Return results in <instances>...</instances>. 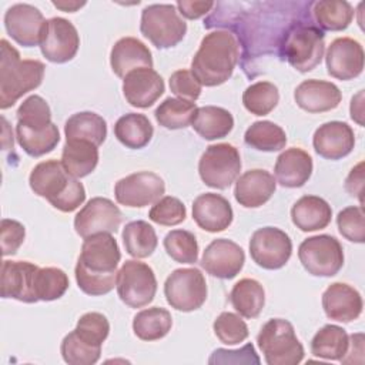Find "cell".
Instances as JSON below:
<instances>
[{
	"label": "cell",
	"mask_w": 365,
	"mask_h": 365,
	"mask_svg": "<svg viewBox=\"0 0 365 365\" xmlns=\"http://www.w3.org/2000/svg\"><path fill=\"white\" fill-rule=\"evenodd\" d=\"M240 60V43L228 30H215L201 40L192 57L191 73L205 87L224 84Z\"/></svg>",
	"instance_id": "obj_1"
},
{
	"label": "cell",
	"mask_w": 365,
	"mask_h": 365,
	"mask_svg": "<svg viewBox=\"0 0 365 365\" xmlns=\"http://www.w3.org/2000/svg\"><path fill=\"white\" fill-rule=\"evenodd\" d=\"M29 184L34 194L46 198L61 212L77 210L86 200L84 185L57 160L38 163L30 173Z\"/></svg>",
	"instance_id": "obj_2"
},
{
	"label": "cell",
	"mask_w": 365,
	"mask_h": 365,
	"mask_svg": "<svg viewBox=\"0 0 365 365\" xmlns=\"http://www.w3.org/2000/svg\"><path fill=\"white\" fill-rule=\"evenodd\" d=\"M0 44V108L6 110L41 84L46 67L38 60H21L20 53L6 38Z\"/></svg>",
	"instance_id": "obj_3"
},
{
	"label": "cell",
	"mask_w": 365,
	"mask_h": 365,
	"mask_svg": "<svg viewBox=\"0 0 365 365\" xmlns=\"http://www.w3.org/2000/svg\"><path fill=\"white\" fill-rule=\"evenodd\" d=\"M257 344L268 365H297L304 359V346L287 319L272 318L265 322L257 335Z\"/></svg>",
	"instance_id": "obj_4"
},
{
	"label": "cell",
	"mask_w": 365,
	"mask_h": 365,
	"mask_svg": "<svg viewBox=\"0 0 365 365\" xmlns=\"http://www.w3.org/2000/svg\"><path fill=\"white\" fill-rule=\"evenodd\" d=\"M141 34L157 48L177 46L187 33V23L180 16L175 4H150L141 11Z\"/></svg>",
	"instance_id": "obj_5"
},
{
	"label": "cell",
	"mask_w": 365,
	"mask_h": 365,
	"mask_svg": "<svg viewBox=\"0 0 365 365\" xmlns=\"http://www.w3.org/2000/svg\"><path fill=\"white\" fill-rule=\"evenodd\" d=\"M288 63L301 73L314 70L322 60L325 51V34L314 26L299 23L285 36L282 46Z\"/></svg>",
	"instance_id": "obj_6"
},
{
	"label": "cell",
	"mask_w": 365,
	"mask_h": 365,
	"mask_svg": "<svg viewBox=\"0 0 365 365\" xmlns=\"http://www.w3.org/2000/svg\"><path fill=\"white\" fill-rule=\"evenodd\" d=\"M240 151L228 143L211 144L198 161V174L202 182L211 188L225 190L240 175Z\"/></svg>",
	"instance_id": "obj_7"
},
{
	"label": "cell",
	"mask_w": 365,
	"mask_h": 365,
	"mask_svg": "<svg viewBox=\"0 0 365 365\" xmlns=\"http://www.w3.org/2000/svg\"><path fill=\"white\" fill-rule=\"evenodd\" d=\"M298 258L308 274L334 277L344 265V248L332 235H314L299 244Z\"/></svg>",
	"instance_id": "obj_8"
},
{
	"label": "cell",
	"mask_w": 365,
	"mask_h": 365,
	"mask_svg": "<svg viewBox=\"0 0 365 365\" xmlns=\"http://www.w3.org/2000/svg\"><path fill=\"white\" fill-rule=\"evenodd\" d=\"M120 299L130 308L148 305L157 292V279L153 268L135 259H127L117 272L115 282Z\"/></svg>",
	"instance_id": "obj_9"
},
{
	"label": "cell",
	"mask_w": 365,
	"mask_h": 365,
	"mask_svg": "<svg viewBox=\"0 0 365 365\" xmlns=\"http://www.w3.org/2000/svg\"><path fill=\"white\" fill-rule=\"evenodd\" d=\"M164 295L171 308L191 312L207 299V282L198 268L174 269L164 282Z\"/></svg>",
	"instance_id": "obj_10"
},
{
	"label": "cell",
	"mask_w": 365,
	"mask_h": 365,
	"mask_svg": "<svg viewBox=\"0 0 365 365\" xmlns=\"http://www.w3.org/2000/svg\"><path fill=\"white\" fill-rule=\"evenodd\" d=\"M252 261L265 269L282 268L292 254L289 235L277 227H262L254 231L250 240Z\"/></svg>",
	"instance_id": "obj_11"
},
{
	"label": "cell",
	"mask_w": 365,
	"mask_h": 365,
	"mask_svg": "<svg viewBox=\"0 0 365 365\" xmlns=\"http://www.w3.org/2000/svg\"><path fill=\"white\" fill-rule=\"evenodd\" d=\"M41 54L51 63H67L74 58L80 47V36L74 24L63 17L46 20L41 38Z\"/></svg>",
	"instance_id": "obj_12"
},
{
	"label": "cell",
	"mask_w": 365,
	"mask_h": 365,
	"mask_svg": "<svg viewBox=\"0 0 365 365\" xmlns=\"http://www.w3.org/2000/svg\"><path fill=\"white\" fill-rule=\"evenodd\" d=\"M165 192L164 180L153 171H138L115 182L114 195L118 204L141 208L158 201Z\"/></svg>",
	"instance_id": "obj_13"
},
{
	"label": "cell",
	"mask_w": 365,
	"mask_h": 365,
	"mask_svg": "<svg viewBox=\"0 0 365 365\" xmlns=\"http://www.w3.org/2000/svg\"><path fill=\"white\" fill-rule=\"evenodd\" d=\"M120 259L121 252L113 234L98 232L84 238L77 267L91 274L111 275L118 272Z\"/></svg>",
	"instance_id": "obj_14"
},
{
	"label": "cell",
	"mask_w": 365,
	"mask_h": 365,
	"mask_svg": "<svg viewBox=\"0 0 365 365\" xmlns=\"http://www.w3.org/2000/svg\"><path fill=\"white\" fill-rule=\"evenodd\" d=\"M121 220L123 214L111 200L94 197L76 214L74 230L81 238L98 232L115 234Z\"/></svg>",
	"instance_id": "obj_15"
},
{
	"label": "cell",
	"mask_w": 365,
	"mask_h": 365,
	"mask_svg": "<svg viewBox=\"0 0 365 365\" xmlns=\"http://www.w3.org/2000/svg\"><path fill=\"white\" fill-rule=\"evenodd\" d=\"M245 262L244 250L227 238L212 240L202 252L201 267L212 277L231 279L240 274Z\"/></svg>",
	"instance_id": "obj_16"
},
{
	"label": "cell",
	"mask_w": 365,
	"mask_h": 365,
	"mask_svg": "<svg viewBox=\"0 0 365 365\" xmlns=\"http://www.w3.org/2000/svg\"><path fill=\"white\" fill-rule=\"evenodd\" d=\"M44 23L41 11L27 3L13 4L4 14L6 31L16 43L24 47L40 44Z\"/></svg>",
	"instance_id": "obj_17"
},
{
	"label": "cell",
	"mask_w": 365,
	"mask_h": 365,
	"mask_svg": "<svg viewBox=\"0 0 365 365\" xmlns=\"http://www.w3.org/2000/svg\"><path fill=\"white\" fill-rule=\"evenodd\" d=\"M327 71L338 80L356 78L364 70V48L351 37L335 38L327 50Z\"/></svg>",
	"instance_id": "obj_18"
},
{
	"label": "cell",
	"mask_w": 365,
	"mask_h": 365,
	"mask_svg": "<svg viewBox=\"0 0 365 365\" xmlns=\"http://www.w3.org/2000/svg\"><path fill=\"white\" fill-rule=\"evenodd\" d=\"M164 90L163 77L148 67L131 70L123 78V94L127 103L137 108L151 107L163 96Z\"/></svg>",
	"instance_id": "obj_19"
},
{
	"label": "cell",
	"mask_w": 365,
	"mask_h": 365,
	"mask_svg": "<svg viewBox=\"0 0 365 365\" xmlns=\"http://www.w3.org/2000/svg\"><path fill=\"white\" fill-rule=\"evenodd\" d=\"M38 267L29 261L1 262V297L13 298L20 302H37L34 295V277Z\"/></svg>",
	"instance_id": "obj_20"
},
{
	"label": "cell",
	"mask_w": 365,
	"mask_h": 365,
	"mask_svg": "<svg viewBox=\"0 0 365 365\" xmlns=\"http://www.w3.org/2000/svg\"><path fill=\"white\" fill-rule=\"evenodd\" d=\"M312 145L322 158L341 160L354 150L355 134L344 121H328L315 130Z\"/></svg>",
	"instance_id": "obj_21"
},
{
	"label": "cell",
	"mask_w": 365,
	"mask_h": 365,
	"mask_svg": "<svg viewBox=\"0 0 365 365\" xmlns=\"http://www.w3.org/2000/svg\"><path fill=\"white\" fill-rule=\"evenodd\" d=\"M322 308L329 319L348 324L359 318L364 302L354 287L345 282H334L322 294Z\"/></svg>",
	"instance_id": "obj_22"
},
{
	"label": "cell",
	"mask_w": 365,
	"mask_h": 365,
	"mask_svg": "<svg viewBox=\"0 0 365 365\" xmlns=\"http://www.w3.org/2000/svg\"><path fill=\"white\" fill-rule=\"evenodd\" d=\"M192 218L204 231L220 232L231 225L234 212L225 197L215 192H204L192 202Z\"/></svg>",
	"instance_id": "obj_23"
},
{
	"label": "cell",
	"mask_w": 365,
	"mask_h": 365,
	"mask_svg": "<svg viewBox=\"0 0 365 365\" xmlns=\"http://www.w3.org/2000/svg\"><path fill=\"white\" fill-rule=\"evenodd\" d=\"M275 188L277 181L269 171L254 168L237 178L234 197L237 202L245 208H258L272 197Z\"/></svg>",
	"instance_id": "obj_24"
},
{
	"label": "cell",
	"mask_w": 365,
	"mask_h": 365,
	"mask_svg": "<svg viewBox=\"0 0 365 365\" xmlns=\"http://www.w3.org/2000/svg\"><path fill=\"white\" fill-rule=\"evenodd\" d=\"M295 103L308 113H325L336 108L342 100L341 90L331 81L304 80L294 91Z\"/></svg>",
	"instance_id": "obj_25"
},
{
	"label": "cell",
	"mask_w": 365,
	"mask_h": 365,
	"mask_svg": "<svg viewBox=\"0 0 365 365\" xmlns=\"http://www.w3.org/2000/svg\"><path fill=\"white\" fill-rule=\"evenodd\" d=\"M312 168V158L305 150L299 147L287 148L277 157L275 181L287 188L302 187L309 180Z\"/></svg>",
	"instance_id": "obj_26"
},
{
	"label": "cell",
	"mask_w": 365,
	"mask_h": 365,
	"mask_svg": "<svg viewBox=\"0 0 365 365\" xmlns=\"http://www.w3.org/2000/svg\"><path fill=\"white\" fill-rule=\"evenodd\" d=\"M110 64L115 76L124 78L131 70L140 67L153 68V56L150 48L135 37H123L117 40L110 53Z\"/></svg>",
	"instance_id": "obj_27"
},
{
	"label": "cell",
	"mask_w": 365,
	"mask_h": 365,
	"mask_svg": "<svg viewBox=\"0 0 365 365\" xmlns=\"http://www.w3.org/2000/svg\"><path fill=\"white\" fill-rule=\"evenodd\" d=\"M332 218L331 205L321 197L304 195L291 208V220L304 232L327 228Z\"/></svg>",
	"instance_id": "obj_28"
},
{
	"label": "cell",
	"mask_w": 365,
	"mask_h": 365,
	"mask_svg": "<svg viewBox=\"0 0 365 365\" xmlns=\"http://www.w3.org/2000/svg\"><path fill=\"white\" fill-rule=\"evenodd\" d=\"M61 164L74 178H83L98 164V147L86 140H66Z\"/></svg>",
	"instance_id": "obj_29"
},
{
	"label": "cell",
	"mask_w": 365,
	"mask_h": 365,
	"mask_svg": "<svg viewBox=\"0 0 365 365\" xmlns=\"http://www.w3.org/2000/svg\"><path fill=\"white\" fill-rule=\"evenodd\" d=\"M191 127L204 140H217L228 135L234 127L232 114L217 106L197 107Z\"/></svg>",
	"instance_id": "obj_30"
},
{
	"label": "cell",
	"mask_w": 365,
	"mask_h": 365,
	"mask_svg": "<svg viewBox=\"0 0 365 365\" xmlns=\"http://www.w3.org/2000/svg\"><path fill=\"white\" fill-rule=\"evenodd\" d=\"M66 140H86L97 147L106 141L107 123L93 111H80L67 118L64 124Z\"/></svg>",
	"instance_id": "obj_31"
},
{
	"label": "cell",
	"mask_w": 365,
	"mask_h": 365,
	"mask_svg": "<svg viewBox=\"0 0 365 365\" xmlns=\"http://www.w3.org/2000/svg\"><path fill=\"white\" fill-rule=\"evenodd\" d=\"M154 134V128L147 115L140 113H128L121 115L114 124V135L117 140L131 150L145 147Z\"/></svg>",
	"instance_id": "obj_32"
},
{
	"label": "cell",
	"mask_w": 365,
	"mask_h": 365,
	"mask_svg": "<svg viewBox=\"0 0 365 365\" xmlns=\"http://www.w3.org/2000/svg\"><path fill=\"white\" fill-rule=\"evenodd\" d=\"M234 309L244 318H257L265 305L264 287L252 278L240 279L230 292Z\"/></svg>",
	"instance_id": "obj_33"
},
{
	"label": "cell",
	"mask_w": 365,
	"mask_h": 365,
	"mask_svg": "<svg viewBox=\"0 0 365 365\" xmlns=\"http://www.w3.org/2000/svg\"><path fill=\"white\" fill-rule=\"evenodd\" d=\"M173 327L170 311L161 307L141 309L133 319V331L141 341H157L164 338Z\"/></svg>",
	"instance_id": "obj_34"
},
{
	"label": "cell",
	"mask_w": 365,
	"mask_h": 365,
	"mask_svg": "<svg viewBox=\"0 0 365 365\" xmlns=\"http://www.w3.org/2000/svg\"><path fill=\"white\" fill-rule=\"evenodd\" d=\"M349 335L338 325H324L311 341V354L317 358L329 361H341L346 354Z\"/></svg>",
	"instance_id": "obj_35"
},
{
	"label": "cell",
	"mask_w": 365,
	"mask_h": 365,
	"mask_svg": "<svg viewBox=\"0 0 365 365\" xmlns=\"http://www.w3.org/2000/svg\"><path fill=\"white\" fill-rule=\"evenodd\" d=\"M121 237L127 254L134 258L150 257L155 251L158 244L155 230L153 228V225L143 220L125 224Z\"/></svg>",
	"instance_id": "obj_36"
},
{
	"label": "cell",
	"mask_w": 365,
	"mask_h": 365,
	"mask_svg": "<svg viewBox=\"0 0 365 365\" xmlns=\"http://www.w3.org/2000/svg\"><path fill=\"white\" fill-rule=\"evenodd\" d=\"M318 27L329 31L345 30L354 19V7L345 0H319L312 9Z\"/></svg>",
	"instance_id": "obj_37"
},
{
	"label": "cell",
	"mask_w": 365,
	"mask_h": 365,
	"mask_svg": "<svg viewBox=\"0 0 365 365\" xmlns=\"http://www.w3.org/2000/svg\"><path fill=\"white\" fill-rule=\"evenodd\" d=\"M16 138L26 154L30 157H41L51 153L57 147L60 141V131L54 123L44 130H31L17 124Z\"/></svg>",
	"instance_id": "obj_38"
},
{
	"label": "cell",
	"mask_w": 365,
	"mask_h": 365,
	"mask_svg": "<svg viewBox=\"0 0 365 365\" xmlns=\"http://www.w3.org/2000/svg\"><path fill=\"white\" fill-rule=\"evenodd\" d=\"M244 141L254 150L274 153L285 147L287 134L278 124L268 120H262L252 123L247 128L244 134Z\"/></svg>",
	"instance_id": "obj_39"
},
{
	"label": "cell",
	"mask_w": 365,
	"mask_h": 365,
	"mask_svg": "<svg viewBox=\"0 0 365 365\" xmlns=\"http://www.w3.org/2000/svg\"><path fill=\"white\" fill-rule=\"evenodd\" d=\"M195 110L197 106L192 101L167 97L155 108L154 117L161 127L168 130H180L191 124Z\"/></svg>",
	"instance_id": "obj_40"
},
{
	"label": "cell",
	"mask_w": 365,
	"mask_h": 365,
	"mask_svg": "<svg viewBox=\"0 0 365 365\" xmlns=\"http://www.w3.org/2000/svg\"><path fill=\"white\" fill-rule=\"evenodd\" d=\"M279 101V91L269 81H257L248 86L242 94L244 107L254 115L269 114Z\"/></svg>",
	"instance_id": "obj_41"
},
{
	"label": "cell",
	"mask_w": 365,
	"mask_h": 365,
	"mask_svg": "<svg viewBox=\"0 0 365 365\" xmlns=\"http://www.w3.org/2000/svg\"><path fill=\"white\" fill-rule=\"evenodd\" d=\"M68 288L67 274L56 267L38 268L34 277V295L37 301H54L61 298Z\"/></svg>",
	"instance_id": "obj_42"
},
{
	"label": "cell",
	"mask_w": 365,
	"mask_h": 365,
	"mask_svg": "<svg viewBox=\"0 0 365 365\" xmlns=\"http://www.w3.org/2000/svg\"><path fill=\"white\" fill-rule=\"evenodd\" d=\"M167 254L181 264H195L198 259V244L195 235L187 230H173L164 237Z\"/></svg>",
	"instance_id": "obj_43"
},
{
	"label": "cell",
	"mask_w": 365,
	"mask_h": 365,
	"mask_svg": "<svg viewBox=\"0 0 365 365\" xmlns=\"http://www.w3.org/2000/svg\"><path fill=\"white\" fill-rule=\"evenodd\" d=\"M60 352L68 365H93L101 356V346L84 342L73 329L63 338Z\"/></svg>",
	"instance_id": "obj_44"
},
{
	"label": "cell",
	"mask_w": 365,
	"mask_h": 365,
	"mask_svg": "<svg viewBox=\"0 0 365 365\" xmlns=\"http://www.w3.org/2000/svg\"><path fill=\"white\" fill-rule=\"evenodd\" d=\"M16 117L17 124L31 130H44L51 124V110L47 101L37 94L27 97L20 104Z\"/></svg>",
	"instance_id": "obj_45"
},
{
	"label": "cell",
	"mask_w": 365,
	"mask_h": 365,
	"mask_svg": "<svg viewBox=\"0 0 365 365\" xmlns=\"http://www.w3.org/2000/svg\"><path fill=\"white\" fill-rule=\"evenodd\" d=\"M212 329L215 336L225 345L244 342L250 335L245 321L234 312H221L215 318Z\"/></svg>",
	"instance_id": "obj_46"
},
{
	"label": "cell",
	"mask_w": 365,
	"mask_h": 365,
	"mask_svg": "<svg viewBox=\"0 0 365 365\" xmlns=\"http://www.w3.org/2000/svg\"><path fill=\"white\" fill-rule=\"evenodd\" d=\"M74 331L84 342L94 346H101L108 336L110 324L106 315L100 312H87L80 317Z\"/></svg>",
	"instance_id": "obj_47"
},
{
	"label": "cell",
	"mask_w": 365,
	"mask_h": 365,
	"mask_svg": "<svg viewBox=\"0 0 365 365\" xmlns=\"http://www.w3.org/2000/svg\"><path fill=\"white\" fill-rule=\"evenodd\" d=\"M148 217L155 224L173 227L181 224L185 220L187 210L181 200L173 195H165L154 202L148 212Z\"/></svg>",
	"instance_id": "obj_48"
},
{
	"label": "cell",
	"mask_w": 365,
	"mask_h": 365,
	"mask_svg": "<svg viewBox=\"0 0 365 365\" xmlns=\"http://www.w3.org/2000/svg\"><path fill=\"white\" fill-rule=\"evenodd\" d=\"M336 225L339 234L348 241L365 242V215L362 205H351L338 212Z\"/></svg>",
	"instance_id": "obj_49"
},
{
	"label": "cell",
	"mask_w": 365,
	"mask_h": 365,
	"mask_svg": "<svg viewBox=\"0 0 365 365\" xmlns=\"http://www.w3.org/2000/svg\"><path fill=\"white\" fill-rule=\"evenodd\" d=\"M76 281L78 288L91 297H98V295H106L110 291L114 289L115 282H117V274L111 275H100V274H91L84 271L83 268L76 265L74 269Z\"/></svg>",
	"instance_id": "obj_50"
},
{
	"label": "cell",
	"mask_w": 365,
	"mask_h": 365,
	"mask_svg": "<svg viewBox=\"0 0 365 365\" xmlns=\"http://www.w3.org/2000/svg\"><path fill=\"white\" fill-rule=\"evenodd\" d=\"M201 83L195 78L191 70H177L170 77V90L177 98H182L187 101H195L201 94Z\"/></svg>",
	"instance_id": "obj_51"
},
{
	"label": "cell",
	"mask_w": 365,
	"mask_h": 365,
	"mask_svg": "<svg viewBox=\"0 0 365 365\" xmlns=\"http://www.w3.org/2000/svg\"><path fill=\"white\" fill-rule=\"evenodd\" d=\"M26 228L21 222L10 218H3L0 224V240L3 257L14 255L24 242Z\"/></svg>",
	"instance_id": "obj_52"
},
{
	"label": "cell",
	"mask_w": 365,
	"mask_h": 365,
	"mask_svg": "<svg viewBox=\"0 0 365 365\" xmlns=\"http://www.w3.org/2000/svg\"><path fill=\"white\" fill-rule=\"evenodd\" d=\"M259 362L261 361L252 344H247L240 349L218 348L211 354L208 359V364H255L258 365Z\"/></svg>",
	"instance_id": "obj_53"
},
{
	"label": "cell",
	"mask_w": 365,
	"mask_h": 365,
	"mask_svg": "<svg viewBox=\"0 0 365 365\" xmlns=\"http://www.w3.org/2000/svg\"><path fill=\"white\" fill-rule=\"evenodd\" d=\"M345 190L348 191L349 195L358 198L359 204L362 205V202H364V198H362V192H364V161L358 163L349 171V174L345 180Z\"/></svg>",
	"instance_id": "obj_54"
},
{
	"label": "cell",
	"mask_w": 365,
	"mask_h": 365,
	"mask_svg": "<svg viewBox=\"0 0 365 365\" xmlns=\"http://www.w3.org/2000/svg\"><path fill=\"white\" fill-rule=\"evenodd\" d=\"M178 13L181 16H184L185 19L190 20H195L200 19L202 16H205L212 7H214V1H177L175 4Z\"/></svg>",
	"instance_id": "obj_55"
},
{
	"label": "cell",
	"mask_w": 365,
	"mask_h": 365,
	"mask_svg": "<svg viewBox=\"0 0 365 365\" xmlns=\"http://www.w3.org/2000/svg\"><path fill=\"white\" fill-rule=\"evenodd\" d=\"M342 364H362L364 362V334H352L346 354L341 358Z\"/></svg>",
	"instance_id": "obj_56"
},
{
	"label": "cell",
	"mask_w": 365,
	"mask_h": 365,
	"mask_svg": "<svg viewBox=\"0 0 365 365\" xmlns=\"http://www.w3.org/2000/svg\"><path fill=\"white\" fill-rule=\"evenodd\" d=\"M349 111H351V118L354 121H356L359 125H364V120H362V115H364V90H361L356 96L352 97Z\"/></svg>",
	"instance_id": "obj_57"
},
{
	"label": "cell",
	"mask_w": 365,
	"mask_h": 365,
	"mask_svg": "<svg viewBox=\"0 0 365 365\" xmlns=\"http://www.w3.org/2000/svg\"><path fill=\"white\" fill-rule=\"evenodd\" d=\"M53 6L60 9V10H63V11L74 13L78 9H81L83 6H86V1H67V0H63V1H53Z\"/></svg>",
	"instance_id": "obj_58"
}]
</instances>
